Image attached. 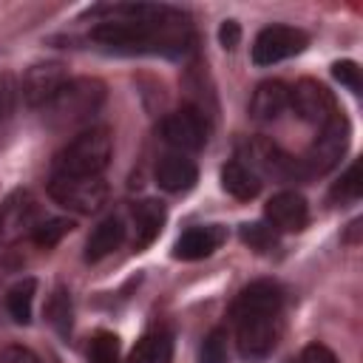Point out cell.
Segmentation results:
<instances>
[{
  "instance_id": "cell-17",
  "label": "cell",
  "mask_w": 363,
  "mask_h": 363,
  "mask_svg": "<svg viewBox=\"0 0 363 363\" xmlns=\"http://www.w3.org/2000/svg\"><path fill=\"white\" fill-rule=\"evenodd\" d=\"M167 213H164V204L156 201V199H145L133 207V250H145L147 244L156 241V235L162 233V224H164Z\"/></svg>"
},
{
  "instance_id": "cell-9",
  "label": "cell",
  "mask_w": 363,
  "mask_h": 363,
  "mask_svg": "<svg viewBox=\"0 0 363 363\" xmlns=\"http://www.w3.org/2000/svg\"><path fill=\"white\" fill-rule=\"evenodd\" d=\"M309 43V34L295 26H267L258 31L252 43V62L255 65H275L301 54Z\"/></svg>"
},
{
  "instance_id": "cell-18",
  "label": "cell",
  "mask_w": 363,
  "mask_h": 363,
  "mask_svg": "<svg viewBox=\"0 0 363 363\" xmlns=\"http://www.w3.org/2000/svg\"><path fill=\"white\" fill-rule=\"evenodd\" d=\"M125 241V224H122V218L119 216H108V218H102L94 230H91V235H88V241H85V261H102L105 255H111L113 250H119V244Z\"/></svg>"
},
{
  "instance_id": "cell-13",
  "label": "cell",
  "mask_w": 363,
  "mask_h": 363,
  "mask_svg": "<svg viewBox=\"0 0 363 363\" xmlns=\"http://www.w3.org/2000/svg\"><path fill=\"white\" fill-rule=\"evenodd\" d=\"M264 216H267V221H269V227L275 233H298L309 221V204H306V199L301 193L281 190L267 201Z\"/></svg>"
},
{
  "instance_id": "cell-10",
  "label": "cell",
  "mask_w": 363,
  "mask_h": 363,
  "mask_svg": "<svg viewBox=\"0 0 363 363\" xmlns=\"http://www.w3.org/2000/svg\"><path fill=\"white\" fill-rule=\"evenodd\" d=\"M289 105L292 111L303 119V122H312L318 128H323L326 122H332L340 111L335 105V96L332 91L318 82V79H298L292 88H289Z\"/></svg>"
},
{
  "instance_id": "cell-28",
  "label": "cell",
  "mask_w": 363,
  "mask_h": 363,
  "mask_svg": "<svg viewBox=\"0 0 363 363\" xmlns=\"http://www.w3.org/2000/svg\"><path fill=\"white\" fill-rule=\"evenodd\" d=\"M332 74H335V79H337L340 85H346L352 94H360L363 82H360V68H357V62H352V60H340V62L332 65Z\"/></svg>"
},
{
  "instance_id": "cell-15",
  "label": "cell",
  "mask_w": 363,
  "mask_h": 363,
  "mask_svg": "<svg viewBox=\"0 0 363 363\" xmlns=\"http://www.w3.org/2000/svg\"><path fill=\"white\" fill-rule=\"evenodd\" d=\"M284 108H289V85H284L281 79H264L255 85V91L250 96L252 119H258V122L278 119L284 113Z\"/></svg>"
},
{
  "instance_id": "cell-19",
  "label": "cell",
  "mask_w": 363,
  "mask_h": 363,
  "mask_svg": "<svg viewBox=\"0 0 363 363\" xmlns=\"http://www.w3.org/2000/svg\"><path fill=\"white\" fill-rule=\"evenodd\" d=\"M173 360V337L167 329H153L136 340L128 363H170Z\"/></svg>"
},
{
  "instance_id": "cell-29",
  "label": "cell",
  "mask_w": 363,
  "mask_h": 363,
  "mask_svg": "<svg viewBox=\"0 0 363 363\" xmlns=\"http://www.w3.org/2000/svg\"><path fill=\"white\" fill-rule=\"evenodd\" d=\"M14 99H17V85H14V77L0 71V125L11 116L14 111Z\"/></svg>"
},
{
  "instance_id": "cell-25",
  "label": "cell",
  "mask_w": 363,
  "mask_h": 363,
  "mask_svg": "<svg viewBox=\"0 0 363 363\" xmlns=\"http://www.w3.org/2000/svg\"><path fill=\"white\" fill-rule=\"evenodd\" d=\"M119 360V337L113 332H96L88 343V363H116Z\"/></svg>"
},
{
  "instance_id": "cell-32",
  "label": "cell",
  "mask_w": 363,
  "mask_h": 363,
  "mask_svg": "<svg viewBox=\"0 0 363 363\" xmlns=\"http://www.w3.org/2000/svg\"><path fill=\"white\" fill-rule=\"evenodd\" d=\"M218 40H221L224 48L233 51V48L238 45V40H241V26H238L235 20H224L221 28H218Z\"/></svg>"
},
{
  "instance_id": "cell-8",
  "label": "cell",
  "mask_w": 363,
  "mask_h": 363,
  "mask_svg": "<svg viewBox=\"0 0 363 363\" xmlns=\"http://www.w3.org/2000/svg\"><path fill=\"white\" fill-rule=\"evenodd\" d=\"M159 136L164 145H170L182 156L196 153L207 145V122H204L199 108H179L162 119Z\"/></svg>"
},
{
  "instance_id": "cell-1",
  "label": "cell",
  "mask_w": 363,
  "mask_h": 363,
  "mask_svg": "<svg viewBox=\"0 0 363 363\" xmlns=\"http://www.w3.org/2000/svg\"><path fill=\"white\" fill-rule=\"evenodd\" d=\"M91 40L125 54L179 57L193 45L190 17L156 3H105L88 11Z\"/></svg>"
},
{
  "instance_id": "cell-23",
  "label": "cell",
  "mask_w": 363,
  "mask_h": 363,
  "mask_svg": "<svg viewBox=\"0 0 363 363\" xmlns=\"http://www.w3.org/2000/svg\"><path fill=\"white\" fill-rule=\"evenodd\" d=\"M363 193V179H360V162H352L349 170L340 176V182L332 187L329 199L332 204H354Z\"/></svg>"
},
{
  "instance_id": "cell-21",
  "label": "cell",
  "mask_w": 363,
  "mask_h": 363,
  "mask_svg": "<svg viewBox=\"0 0 363 363\" xmlns=\"http://www.w3.org/2000/svg\"><path fill=\"white\" fill-rule=\"evenodd\" d=\"M45 320L57 329V335L68 337L71 326H74V303H71V292L65 286H57L48 301H45Z\"/></svg>"
},
{
  "instance_id": "cell-2",
  "label": "cell",
  "mask_w": 363,
  "mask_h": 363,
  "mask_svg": "<svg viewBox=\"0 0 363 363\" xmlns=\"http://www.w3.org/2000/svg\"><path fill=\"white\" fill-rule=\"evenodd\" d=\"M281 289L272 281H252L244 286L230 309L235 323V343L244 360H264L278 343Z\"/></svg>"
},
{
  "instance_id": "cell-5",
  "label": "cell",
  "mask_w": 363,
  "mask_h": 363,
  "mask_svg": "<svg viewBox=\"0 0 363 363\" xmlns=\"http://www.w3.org/2000/svg\"><path fill=\"white\" fill-rule=\"evenodd\" d=\"M238 162L247 164L258 179H278V182H292V179H303L301 162L295 156H289L286 150H281L275 142L252 136L247 142H241L238 147Z\"/></svg>"
},
{
  "instance_id": "cell-14",
  "label": "cell",
  "mask_w": 363,
  "mask_h": 363,
  "mask_svg": "<svg viewBox=\"0 0 363 363\" xmlns=\"http://www.w3.org/2000/svg\"><path fill=\"white\" fill-rule=\"evenodd\" d=\"M227 241V230L221 224H201V227H190L184 230L176 244H173V255L182 261H199L213 255L221 244Z\"/></svg>"
},
{
  "instance_id": "cell-30",
  "label": "cell",
  "mask_w": 363,
  "mask_h": 363,
  "mask_svg": "<svg viewBox=\"0 0 363 363\" xmlns=\"http://www.w3.org/2000/svg\"><path fill=\"white\" fill-rule=\"evenodd\" d=\"M289 363H337V357H335V352H332L329 346H323V343H309V346H303V349L298 352V357H292Z\"/></svg>"
},
{
  "instance_id": "cell-6",
  "label": "cell",
  "mask_w": 363,
  "mask_h": 363,
  "mask_svg": "<svg viewBox=\"0 0 363 363\" xmlns=\"http://www.w3.org/2000/svg\"><path fill=\"white\" fill-rule=\"evenodd\" d=\"M48 196L74 213H96L108 199V184L102 176H60L54 173L48 182Z\"/></svg>"
},
{
  "instance_id": "cell-12",
  "label": "cell",
  "mask_w": 363,
  "mask_h": 363,
  "mask_svg": "<svg viewBox=\"0 0 363 363\" xmlns=\"http://www.w3.org/2000/svg\"><path fill=\"white\" fill-rule=\"evenodd\" d=\"M40 224V204L28 190H14L0 204V241L14 244Z\"/></svg>"
},
{
  "instance_id": "cell-7",
  "label": "cell",
  "mask_w": 363,
  "mask_h": 363,
  "mask_svg": "<svg viewBox=\"0 0 363 363\" xmlns=\"http://www.w3.org/2000/svg\"><path fill=\"white\" fill-rule=\"evenodd\" d=\"M346 145H349V122H346L343 113H337L332 122H326L320 128V133L315 136V142L309 145L303 159H298L303 176H323V173H329L340 162Z\"/></svg>"
},
{
  "instance_id": "cell-16",
  "label": "cell",
  "mask_w": 363,
  "mask_h": 363,
  "mask_svg": "<svg viewBox=\"0 0 363 363\" xmlns=\"http://www.w3.org/2000/svg\"><path fill=\"white\" fill-rule=\"evenodd\" d=\"M196 179H199V170L193 159L182 153H167L156 164V184L167 193H187L196 184Z\"/></svg>"
},
{
  "instance_id": "cell-27",
  "label": "cell",
  "mask_w": 363,
  "mask_h": 363,
  "mask_svg": "<svg viewBox=\"0 0 363 363\" xmlns=\"http://www.w3.org/2000/svg\"><path fill=\"white\" fill-rule=\"evenodd\" d=\"M199 363H227V332L224 329H213L204 337Z\"/></svg>"
},
{
  "instance_id": "cell-4",
  "label": "cell",
  "mask_w": 363,
  "mask_h": 363,
  "mask_svg": "<svg viewBox=\"0 0 363 363\" xmlns=\"http://www.w3.org/2000/svg\"><path fill=\"white\" fill-rule=\"evenodd\" d=\"M113 153L108 128H85L79 130L54 159V173L60 176H102Z\"/></svg>"
},
{
  "instance_id": "cell-20",
  "label": "cell",
  "mask_w": 363,
  "mask_h": 363,
  "mask_svg": "<svg viewBox=\"0 0 363 363\" xmlns=\"http://www.w3.org/2000/svg\"><path fill=\"white\" fill-rule=\"evenodd\" d=\"M221 187H224L233 199L250 201V199H255V196L261 193V179H258L247 164H241V162L235 159V162H227V164L221 167Z\"/></svg>"
},
{
  "instance_id": "cell-11",
  "label": "cell",
  "mask_w": 363,
  "mask_h": 363,
  "mask_svg": "<svg viewBox=\"0 0 363 363\" xmlns=\"http://www.w3.org/2000/svg\"><path fill=\"white\" fill-rule=\"evenodd\" d=\"M68 82V68L65 62L60 60H45V62H34L26 74H23V82H20V96L26 105L31 108H45L57 91Z\"/></svg>"
},
{
  "instance_id": "cell-22",
  "label": "cell",
  "mask_w": 363,
  "mask_h": 363,
  "mask_svg": "<svg viewBox=\"0 0 363 363\" xmlns=\"http://www.w3.org/2000/svg\"><path fill=\"white\" fill-rule=\"evenodd\" d=\"M34 292H37V281L34 278H23V281H17L6 292V309H9V315H11L14 323H28L31 320Z\"/></svg>"
},
{
  "instance_id": "cell-26",
  "label": "cell",
  "mask_w": 363,
  "mask_h": 363,
  "mask_svg": "<svg viewBox=\"0 0 363 363\" xmlns=\"http://www.w3.org/2000/svg\"><path fill=\"white\" fill-rule=\"evenodd\" d=\"M241 241L255 252H267L275 247L278 238L269 224H241Z\"/></svg>"
},
{
  "instance_id": "cell-24",
  "label": "cell",
  "mask_w": 363,
  "mask_h": 363,
  "mask_svg": "<svg viewBox=\"0 0 363 363\" xmlns=\"http://www.w3.org/2000/svg\"><path fill=\"white\" fill-rule=\"evenodd\" d=\"M71 230H74V221H71V218H45V221H40V224L34 227L31 241H34L37 247L48 250V247H57V244L62 241V235H68Z\"/></svg>"
},
{
  "instance_id": "cell-31",
  "label": "cell",
  "mask_w": 363,
  "mask_h": 363,
  "mask_svg": "<svg viewBox=\"0 0 363 363\" xmlns=\"http://www.w3.org/2000/svg\"><path fill=\"white\" fill-rule=\"evenodd\" d=\"M0 363H43V357L37 352H31L28 346H20V343H11L0 352Z\"/></svg>"
},
{
  "instance_id": "cell-3",
  "label": "cell",
  "mask_w": 363,
  "mask_h": 363,
  "mask_svg": "<svg viewBox=\"0 0 363 363\" xmlns=\"http://www.w3.org/2000/svg\"><path fill=\"white\" fill-rule=\"evenodd\" d=\"M105 102V82L94 79V77H77L68 79L57 96L45 105V122L51 128H77L94 119V113L102 108Z\"/></svg>"
}]
</instances>
